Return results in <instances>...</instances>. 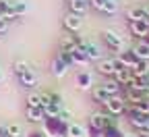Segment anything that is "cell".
Segmentation results:
<instances>
[{"label": "cell", "mask_w": 149, "mask_h": 137, "mask_svg": "<svg viewBox=\"0 0 149 137\" xmlns=\"http://www.w3.org/2000/svg\"><path fill=\"white\" fill-rule=\"evenodd\" d=\"M27 69H29V65H27L25 60H17V63H15V73H17V75H23Z\"/></svg>", "instance_id": "obj_28"}, {"label": "cell", "mask_w": 149, "mask_h": 137, "mask_svg": "<svg viewBox=\"0 0 149 137\" xmlns=\"http://www.w3.org/2000/svg\"><path fill=\"white\" fill-rule=\"evenodd\" d=\"M145 131H149V116H147V129H145Z\"/></svg>", "instance_id": "obj_37"}, {"label": "cell", "mask_w": 149, "mask_h": 137, "mask_svg": "<svg viewBox=\"0 0 149 137\" xmlns=\"http://www.w3.org/2000/svg\"><path fill=\"white\" fill-rule=\"evenodd\" d=\"M102 87H104V89H106L110 96H120V87H122V85H120L118 81H114V79H112V81H106Z\"/></svg>", "instance_id": "obj_22"}, {"label": "cell", "mask_w": 149, "mask_h": 137, "mask_svg": "<svg viewBox=\"0 0 149 137\" xmlns=\"http://www.w3.org/2000/svg\"><path fill=\"white\" fill-rule=\"evenodd\" d=\"M141 81H143V87H145V89H147V91H149V73H147V75H143V77H141Z\"/></svg>", "instance_id": "obj_32"}, {"label": "cell", "mask_w": 149, "mask_h": 137, "mask_svg": "<svg viewBox=\"0 0 149 137\" xmlns=\"http://www.w3.org/2000/svg\"><path fill=\"white\" fill-rule=\"evenodd\" d=\"M91 96H93V100H95L97 104H106V102L110 100V98H112V96H110V93H108V91H106V89H104L102 85H97V87H93Z\"/></svg>", "instance_id": "obj_17"}, {"label": "cell", "mask_w": 149, "mask_h": 137, "mask_svg": "<svg viewBox=\"0 0 149 137\" xmlns=\"http://www.w3.org/2000/svg\"><path fill=\"white\" fill-rule=\"evenodd\" d=\"M91 4H93V6H95L97 11H102V6L106 4V0H91Z\"/></svg>", "instance_id": "obj_29"}, {"label": "cell", "mask_w": 149, "mask_h": 137, "mask_svg": "<svg viewBox=\"0 0 149 137\" xmlns=\"http://www.w3.org/2000/svg\"><path fill=\"white\" fill-rule=\"evenodd\" d=\"M126 112H128V123H130V127L135 131H145L147 129V116L149 114H141L135 108H128Z\"/></svg>", "instance_id": "obj_4"}, {"label": "cell", "mask_w": 149, "mask_h": 137, "mask_svg": "<svg viewBox=\"0 0 149 137\" xmlns=\"http://www.w3.org/2000/svg\"><path fill=\"white\" fill-rule=\"evenodd\" d=\"M102 40H104V44H106V46H108L112 52H122L124 42H122V37H120L116 31H112V29L102 31Z\"/></svg>", "instance_id": "obj_2"}, {"label": "cell", "mask_w": 149, "mask_h": 137, "mask_svg": "<svg viewBox=\"0 0 149 137\" xmlns=\"http://www.w3.org/2000/svg\"><path fill=\"white\" fill-rule=\"evenodd\" d=\"M8 137H23V127L17 123L8 125Z\"/></svg>", "instance_id": "obj_26"}, {"label": "cell", "mask_w": 149, "mask_h": 137, "mask_svg": "<svg viewBox=\"0 0 149 137\" xmlns=\"http://www.w3.org/2000/svg\"><path fill=\"white\" fill-rule=\"evenodd\" d=\"M97 71L106 77H112L116 73V63L114 58H102V60H97Z\"/></svg>", "instance_id": "obj_7"}, {"label": "cell", "mask_w": 149, "mask_h": 137, "mask_svg": "<svg viewBox=\"0 0 149 137\" xmlns=\"http://www.w3.org/2000/svg\"><path fill=\"white\" fill-rule=\"evenodd\" d=\"M135 110H139L141 114H149V98H145V100H141L137 106H135Z\"/></svg>", "instance_id": "obj_27"}, {"label": "cell", "mask_w": 149, "mask_h": 137, "mask_svg": "<svg viewBox=\"0 0 149 137\" xmlns=\"http://www.w3.org/2000/svg\"><path fill=\"white\" fill-rule=\"evenodd\" d=\"M110 125H116L114 121L110 119L108 114H102V112H93L91 116H89V127L95 131V133H102L106 127H110Z\"/></svg>", "instance_id": "obj_1"}, {"label": "cell", "mask_w": 149, "mask_h": 137, "mask_svg": "<svg viewBox=\"0 0 149 137\" xmlns=\"http://www.w3.org/2000/svg\"><path fill=\"white\" fill-rule=\"evenodd\" d=\"M126 19L128 23L133 21H147V13H145V6H133L126 11Z\"/></svg>", "instance_id": "obj_8"}, {"label": "cell", "mask_w": 149, "mask_h": 137, "mask_svg": "<svg viewBox=\"0 0 149 137\" xmlns=\"http://www.w3.org/2000/svg\"><path fill=\"white\" fill-rule=\"evenodd\" d=\"M133 52L137 54V58H141V60H149V44H147L145 40L137 42V44L133 46Z\"/></svg>", "instance_id": "obj_15"}, {"label": "cell", "mask_w": 149, "mask_h": 137, "mask_svg": "<svg viewBox=\"0 0 149 137\" xmlns=\"http://www.w3.org/2000/svg\"><path fill=\"white\" fill-rule=\"evenodd\" d=\"M66 71H68V65L62 60L60 56H56L54 60H52V73L60 79V77H64V75H66Z\"/></svg>", "instance_id": "obj_12"}, {"label": "cell", "mask_w": 149, "mask_h": 137, "mask_svg": "<svg viewBox=\"0 0 149 137\" xmlns=\"http://www.w3.org/2000/svg\"><path fill=\"white\" fill-rule=\"evenodd\" d=\"M68 6H70V13L85 15L87 8H89V2H87V0H68Z\"/></svg>", "instance_id": "obj_16"}, {"label": "cell", "mask_w": 149, "mask_h": 137, "mask_svg": "<svg viewBox=\"0 0 149 137\" xmlns=\"http://www.w3.org/2000/svg\"><path fill=\"white\" fill-rule=\"evenodd\" d=\"M122 137H135V133H124Z\"/></svg>", "instance_id": "obj_35"}, {"label": "cell", "mask_w": 149, "mask_h": 137, "mask_svg": "<svg viewBox=\"0 0 149 137\" xmlns=\"http://www.w3.org/2000/svg\"><path fill=\"white\" fill-rule=\"evenodd\" d=\"M19 79H21V83H23L25 87H35V85H37V75H35L33 69H27L23 75H19Z\"/></svg>", "instance_id": "obj_14"}, {"label": "cell", "mask_w": 149, "mask_h": 137, "mask_svg": "<svg viewBox=\"0 0 149 137\" xmlns=\"http://www.w3.org/2000/svg\"><path fill=\"white\" fill-rule=\"evenodd\" d=\"M135 137H149V131H135Z\"/></svg>", "instance_id": "obj_33"}, {"label": "cell", "mask_w": 149, "mask_h": 137, "mask_svg": "<svg viewBox=\"0 0 149 137\" xmlns=\"http://www.w3.org/2000/svg\"><path fill=\"white\" fill-rule=\"evenodd\" d=\"M4 81V73H2V69H0V83Z\"/></svg>", "instance_id": "obj_34"}, {"label": "cell", "mask_w": 149, "mask_h": 137, "mask_svg": "<svg viewBox=\"0 0 149 137\" xmlns=\"http://www.w3.org/2000/svg\"><path fill=\"white\" fill-rule=\"evenodd\" d=\"M0 137H8V125H0Z\"/></svg>", "instance_id": "obj_31"}, {"label": "cell", "mask_w": 149, "mask_h": 137, "mask_svg": "<svg viewBox=\"0 0 149 137\" xmlns=\"http://www.w3.org/2000/svg\"><path fill=\"white\" fill-rule=\"evenodd\" d=\"M81 46L85 48L89 60H102V48H100L97 44H93V42H83Z\"/></svg>", "instance_id": "obj_9"}, {"label": "cell", "mask_w": 149, "mask_h": 137, "mask_svg": "<svg viewBox=\"0 0 149 137\" xmlns=\"http://www.w3.org/2000/svg\"><path fill=\"white\" fill-rule=\"evenodd\" d=\"M17 17L19 15H25L27 11H29V6H27V2H25V0H15V2H10V6H8Z\"/></svg>", "instance_id": "obj_19"}, {"label": "cell", "mask_w": 149, "mask_h": 137, "mask_svg": "<svg viewBox=\"0 0 149 137\" xmlns=\"http://www.w3.org/2000/svg\"><path fill=\"white\" fill-rule=\"evenodd\" d=\"M128 77H130V69H116V73L112 75V79L118 81L120 85H124L128 81Z\"/></svg>", "instance_id": "obj_20"}, {"label": "cell", "mask_w": 149, "mask_h": 137, "mask_svg": "<svg viewBox=\"0 0 149 137\" xmlns=\"http://www.w3.org/2000/svg\"><path fill=\"white\" fill-rule=\"evenodd\" d=\"M130 33L135 37H139V40H145L149 35V23L147 21H133L130 23Z\"/></svg>", "instance_id": "obj_6"}, {"label": "cell", "mask_w": 149, "mask_h": 137, "mask_svg": "<svg viewBox=\"0 0 149 137\" xmlns=\"http://www.w3.org/2000/svg\"><path fill=\"white\" fill-rule=\"evenodd\" d=\"M27 106H31V108H44V106H42V96H40V93H29Z\"/></svg>", "instance_id": "obj_24"}, {"label": "cell", "mask_w": 149, "mask_h": 137, "mask_svg": "<svg viewBox=\"0 0 149 137\" xmlns=\"http://www.w3.org/2000/svg\"><path fill=\"white\" fill-rule=\"evenodd\" d=\"M124 133L116 127V125H110V127H106L104 131H102V137H122Z\"/></svg>", "instance_id": "obj_23"}, {"label": "cell", "mask_w": 149, "mask_h": 137, "mask_svg": "<svg viewBox=\"0 0 149 137\" xmlns=\"http://www.w3.org/2000/svg\"><path fill=\"white\" fill-rule=\"evenodd\" d=\"M6 29H8V21L0 19V33H6Z\"/></svg>", "instance_id": "obj_30"}, {"label": "cell", "mask_w": 149, "mask_h": 137, "mask_svg": "<svg viewBox=\"0 0 149 137\" xmlns=\"http://www.w3.org/2000/svg\"><path fill=\"white\" fill-rule=\"evenodd\" d=\"M118 11V2L116 0H106V4L102 6V13H106V15H114Z\"/></svg>", "instance_id": "obj_25"}, {"label": "cell", "mask_w": 149, "mask_h": 137, "mask_svg": "<svg viewBox=\"0 0 149 137\" xmlns=\"http://www.w3.org/2000/svg\"><path fill=\"white\" fill-rule=\"evenodd\" d=\"M68 137H87V131H85V127H81L77 123H70L68 125Z\"/></svg>", "instance_id": "obj_21"}, {"label": "cell", "mask_w": 149, "mask_h": 137, "mask_svg": "<svg viewBox=\"0 0 149 137\" xmlns=\"http://www.w3.org/2000/svg\"><path fill=\"white\" fill-rule=\"evenodd\" d=\"M149 73V60H139L130 67V75H135V77H143V75H147Z\"/></svg>", "instance_id": "obj_13"}, {"label": "cell", "mask_w": 149, "mask_h": 137, "mask_svg": "<svg viewBox=\"0 0 149 137\" xmlns=\"http://www.w3.org/2000/svg\"><path fill=\"white\" fill-rule=\"evenodd\" d=\"M110 116H120L126 112V104H124V96H112L110 100L104 104Z\"/></svg>", "instance_id": "obj_3"}, {"label": "cell", "mask_w": 149, "mask_h": 137, "mask_svg": "<svg viewBox=\"0 0 149 137\" xmlns=\"http://www.w3.org/2000/svg\"><path fill=\"white\" fill-rule=\"evenodd\" d=\"M77 87L79 89H91L93 87V75L89 71H81L77 75Z\"/></svg>", "instance_id": "obj_10"}, {"label": "cell", "mask_w": 149, "mask_h": 137, "mask_svg": "<svg viewBox=\"0 0 149 137\" xmlns=\"http://www.w3.org/2000/svg\"><path fill=\"white\" fill-rule=\"evenodd\" d=\"M27 119L33 121V123H40V121L46 119V112H44V108H31V106H27Z\"/></svg>", "instance_id": "obj_18"}, {"label": "cell", "mask_w": 149, "mask_h": 137, "mask_svg": "<svg viewBox=\"0 0 149 137\" xmlns=\"http://www.w3.org/2000/svg\"><path fill=\"white\" fill-rule=\"evenodd\" d=\"M118 60H120L126 69H130V67H133V65L139 60V58H137V54L133 52V48H130V50H122V52L118 54Z\"/></svg>", "instance_id": "obj_11"}, {"label": "cell", "mask_w": 149, "mask_h": 137, "mask_svg": "<svg viewBox=\"0 0 149 137\" xmlns=\"http://www.w3.org/2000/svg\"><path fill=\"white\" fill-rule=\"evenodd\" d=\"M145 13H147V17H149V4H147V6H145Z\"/></svg>", "instance_id": "obj_36"}, {"label": "cell", "mask_w": 149, "mask_h": 137, "mask_svg": "<svg viewBox=\"0 0 149 137\" xmlns=\"http://www.w3.org/2000/svg\"><path fill=\"white\" fill-rule=\"evenodd\" d=\"M64 27H66L68 31H72V33H77V31L83 27V19H81V15H77V13H68V15L64 17Z\"/></svg>", "instance_id": "obj_5"}]
</instances>
